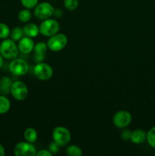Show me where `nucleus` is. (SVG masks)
Segmentation results:
<instances>
[{
	"label": "nucleus",
	"mask_w": 155,
	"mask_h": 156,
	"mask_svg": "<svg viewBox=\"0 0 155 156\" xmlns=\"http://www.w3.org/2000/svg\"><path fill=\"white\" fill-rule=\"evenodd\" d=\"M19 50L16 42L12 39L3 40L0 44V54L4 59H13L18 56Z\"/></svg>",
	"instance_id": "f257e3e1"
},
{
	"label": "nucleus",
	"mask_w": 155,
	"mask_h": 156,
	"mask_svg": "<svg viewBox=\"0 0 155 156\" xmlns=\"http://www.w3.org/2000/svg\"><path fill=\"white\" fill-rule=\"evenodd\" d=\"M53 142L57 143L60 147L65 146L71 141V133L64 126H56L52 133Z\"/></svg>",
	"instance_id": "f03ea898"
},
{
	"label": "nucleus",
	"mask_w": 155,
	"mask_h": 156,
	"mask_svg": "<svg viewBox=\"0 0 155 156\" xmlns=\"http://www.w3.org/2000/svg\"><path fill=\"white\" fill-rule=\"evenodd\" d=\"M59 27H60V25L56 19L50 18H47V19L43 20L41 24H40V34H41L44 37H50L59 32Z\"/></svg>",
	"instance_id": "7ed1b4c3"
},
{
	"label": "nucleus",
	"mask_w": 155,
	"mask_h": 156,
	"mask_svg": "<svg viewBox=\"0 0 155 156\" xmlns=\"http://www.w3.org/2000/svg\"><path fill=\"white\" fill-rule=\"evenodd\" d=\"M9 69L13 76H22L28 73L29 65L24 59L16 57L12 59L9 65Z\"/></svg>",
	"instance_id": "20e7f679"
},
{
	"label": "nucleus",
	"mask_w": 155,
	"mask_h": 156,
	"mask_svg": "<svg viewBox=\"0 0 155 156\" xmlns=\"http://www.w3.org/2000/svg\"><path fill=\"white\" fill-rule=\"evenodd\" d=\"M68 44V37L64 34L57 33L50 37L47 41V46L50 50L59 52L63 50Z\"/></svg>",
	"instance_id": "39448f33"
},
{
	"label": "nucleus",
	"mask_w": 155,
	"mask_h": 156,
	"mask_svg": "<svg viewBox=\"0 0 155 156\" xmlns=\"http://www.w3.org/2000/svg\"><path fill=\"white\" fill-rule=\"evenodd\" d=\"M33 74L40 80L47 81L53 77V69L48 63L39 62L33 68Z\"/></svg>",
	"instance_id": "423d86ee"
},
{
	"label": "nucleus",
	"mask_w": 155,
	"mask_h": 156,
	"mask_svg": "<svg viewBox=\"0 0 155 156\" xmlns=\"http://www.w3.org/2000/svg\"><path fill=\"white\" fill-rule=\"evenodd\" d=\"M13 152L15 156H35L36 149L33 143L27 141L19 142L14 147Z\"/></svg>",
	"instance_id": "0eeeda50"
},
{
	"label": "nucleus",
	"mask_w": 155,
	"mask_h": 156,
	"mask_svg": "<svg viewBox=\"0 0 155 156\" xmlns=\"http://www.w3.org/2000/svg\"><path fill=\"white\" fill-rule=\"evenodd\" d=\"M132 120V114L127 111H119L112 117V123L119 129L126 128L131 123Z\"/></svg>",
	"instance_id": "6e6552de"
},
{
	"label": "nucleus",
	"mask_w": 155,
	"mask_h": 156,
	"mask_svg": "<svg viewBox=\"0 0 155 156\" xmlns=\"http://www.w3.org/2000/svg\"><path fill=\"white\" fill-rule=\"evenodd\" d=\"M54 9L53 6L47 2L38 3L34 8V15L37 19L43 21L53 16Z\"/></svg>",
	"instance_id": "1a4fd4ad"
},
{
	"label": "nucleus",
	"mask_w": 155,
	"mask_h": 156,
	"mask_svg": "<svg viewBox=\"0 0 155 156\" xmlns=\"http://www.w3.org/2000/svg\"><path fill=\"white\" fill-rule=\"evenodd\" d=\"M10 93L17 101H24L28 95V88L26 84L21 81L12 82Z\"/></svg>",
	"instance_id": "9d476101"
},
{
	"label": "nucleus",
	"mask_w": 155,
	"mask_h": 156,
	"mask_svg": "<svg viewBox=\"0 0 155 156\" xmlns=\"http://www.w3.org/2000/svg\"><path fill=\"white\" fill-rule=\"evenodd\" d=\"M34 42L32 40V38L29 37H23L18 44V47L19 52H21L23 54H28V53H31L33 50V47H34Z\"/></svg>",
	"instance_id": "9b49d317"
},
{
	"label": "nucleus",
	"mask_w": 155,
	"mask_h": 156,
	"mask_svg": "<svg viewBox=\"0 0 155 156\" xmlns=\"http://www.w3.org/2000/svg\"><path fill=\"white\" fill-rule=\"evenodd\" d=\"M24 35L30 38L36 37L40 34V28L36 24L33 23H26L23 27Z\"/></svg>",
	"instance_id": "f8f14e48"
},
{
	"label": "nucleus",
	"mask_w": 155,
	"mask_h": 156,
	"mask_svg": "<svg viewBox=\"0 0 155 156\" xmlns=\"http://www.w3.org/2000/svg\"><path fill=\"white\" fill-rule=\"evenodd\" d=\"M147 140V133L143 129H135L132 132L130 141L134 144H141Z\"/></svg>",
	"instance_id": "ddd939ff"
},
{
	"label": "nucleus",
	"mask_w": 155,
	"mask_h": 156,
	"mask_svg": "<svg viewBox=\"0 0 155 156\" xmlns=\"http://www.w3.org/2000/svg\"><path fill=\"white\" fill-rule=\"evenodd\" d=\"M12 85V82L10 78L8 76H2L0 79V93L3 95L10 93Z\"/></svg>",
	"instance_id": "4468645a"
},
{
	"label": "nucleus",
	"mask_w": 155,
	"mask_h": 156,
	"mask_svg": "<svg viewBox=\"0 0 155 156\" xmlns=\"http://www.w3.org/2000/svg\"><path fill=\"white\" fill-rule=\"evenodd\" d=\"M24 137L26 141L28 142V143H36L38 138L37 132L34 128H27L24 132Z\"/></svg>",
	"instance_id": "2eb2a0df"
},
{
	"label": "nucleus",
	"mask_w": 155,
	"mask_h": 156,
	"mask_svg": "<svg viewBox=\"0 0 155 156\" xmlns=\"http://www.w3.org/2000/svg\"><path fill=\"white\" fill-rule=\"evenodd\" d=\"M11 102L5 95L0 94V114H5L10 110Z\"/></svg>",
	"instance_id": "dca6fc26"
},
{
	"label": "nucleus",
	"mask_w": 155,
	"mask_h": 156,
	"mask_svg": "<svg viewBox=\"0 0 155 156\" xmlns=\"http://www.w3.org/2000/svg\"><path fill=\"white\" fill-rule=\"evenodd\" d=\"M10 39H12V41H19L23 37H24V30H23V28L20 27H14L10 32Z\"/></svg>",
	"instance_id": "f3484780"
},
{
	"label": "nucleus",
	"mask_w": 155,
	"mask_h": 156,
	"mask_svg": "<svg viewBox=\"0 0 155 156\" xmlns=\"http://www.w3.org/2000/svg\"><path fill=\"white\" fill-rule=\"evenodd\" d=\"M18 17L20 21L23 23H27L31 19L32 14L28 9H24L18 12Z\"/></svg>",
	"instance_id": "a211bd4d"
},
{
	"label": "nucleus",
	"mask_w": 155,
	"mask_h": 156,
	"mask_svg": "<svg viewBox=\"0 0 155 156\" xmlns=\"http://www.w3.org/2000/svg\"><path fill=\"white\" fill-rule=\"evenodd\" d=\"M47 49H48L47 44L44 42H39L34 45L33 52H34L35 54L45 55L47 52Z\"/></svg>",
	"instance_id": "6ab92c4d"
},
{
	"label": "nucleus",
	"mask_w": 155,
	"mask_h": 156,
	"mask_svg": "<svg viewBox=\"0 0 155 156\" xmlns=\"http://www.w3.org/2000/svg\"><path fill=\"white\" fill-rule=\"evenodd\" d=\"M66 154L69 156H81L83 152L79 146L71 145L66 149Z\"/></svg>",
	"instance_id": "aec40b11"
},
{
	"label": "nucleus",
	"mask_w": 155,
	"mask_h": 156,
	"mask_svg": "<svg viewBox=\"0 0 155 156\" xmlns=\"http://www.w3.org/2000/svg\"><path fill=\"white\" fill-rule=\"evenodd\" d=\"M147 142L150 146L155 149V126L150 128L147 133Z\"/></svg>",
	"instance_id": "412c9836"
},
{
	"label": "nucleus",
	"mask_w": 155,
	"mask_h": 156,
	"mask_svg": "<svg viewBox=\"0 0 155 156\" xmlns=\"http://www.w3.org/2000/svg\"><path fill=\"white\" fill-rule=\"evenodd\" d=\"M11 30L9 26L5 23H0V39L5 40L10 35Z\"/></svg>",
	"instance_id": "4be33fe9"
},
{
	"label": "nucleus",
	"mask_w": 155,
	"mask_h": 156,
	"mask_svg": "<svg viewBox=\"0 0 155 156\" xmlns=\"http://www.w3.org/2000/svg\"><path fill=\"white\" fill-rule=\"evenodd\" d=\"M79 4L78 0H64V6L68 11H74Z\"/></svg>",
	"instance_id": "5701e85b"
},
{
	"label": "nucleus",
	"mask_w": 155,
	"mask_h": 156,
	"mask_svg": "<svg viewBox=\"0 0 155 156\" xmlns=\"http://www.w3.org/2000/svg\"><path fill=\"white\" fill-rule=\"evenodd\" d=\"M39 0H21V3L25 9H34L38 4Z\"/></svg>",
	"instance_id": "b1692460"
},
{
	"label": "nucleus",
	"mask_w": 155,
	"mask_h": 156,
	"mask_svg": "<svg viewBox=\"0 0 155 156\" xmlns=\"http://www.w3.org/2000/svg\"><path fill=\"white\" fill-rule=\"evenodd\" d=\"M132 132L129 129H126V128H124L123 130L122 131L121 133V136L123 140L125 141H130L131 136H132Z\"/></svg>",
	"instance_id": "393cba45"
},
{
	"label": "nucleus",
	"mask_w": 155,
	"mask_h": 156,
	"mask_svg": "<svg viewBox=\"0 0 155 156\" xmlns=\"http://www.w3.org/2000/svg\"><path fill=\"white\" fill-rule=\"evenodd\" d=\"M60 146L56 143L55 142H52L49 146V150L52 152V154H56L59 152V149Z\"/></svg>",
	"instance_id": "a878e982"
},
{
	"label": "nucleus",
	"mask_w": 155,
	"mask_h": 156,
	"mask_svg": "<svg viewBox=\"0 0 155 156\" xmlns=\"http://www.w3.org/2000/svg\"><path fill=\"white\" fill-rule=\"evenodd\" d=\"M52 152L50 150L46 149H41V150L36 152V156H52Z\"/></svg>",
	"instance_id": "bb28decb"
},
{
	"label": "nucleus",
	"mask_w": 155,
	"mask_h": 156,
	"mask_svg": "<svg viewBox=\"0 0 155 156\" xmlns=\"http://www.w3.org/2000/svg\"><path fill=\"white\" fill-rule=\"evenodd\" d=\"M44 59H45V55L35 54L34 53V56H33V60H34V62H36V63L43 62Z\"/></svg>",
	"instance_id": "cd10ccee"
},
{
	"label": "nucleus",
	"mask_w": 155,
	"mask_h": 156,
	"mask_svg": "<svg viewBox=\"0 0 155 156\" xmlns=\"http://www.w3.org/2000/svg\"><path fill=\"white\" fill-rule=\"evenodd\" d=\"M53 15H54L56 18H59L63 15V11L61 9H54V12H53Z\"/></svg>",
	"instance_id": "c85d7f7f"
},
{
	"label": "nucleus",
	"mask_w": 155,
	"mask_h": 156,
	"mask_svg": "<svg viewBox=\"0 0 155 156\" xmlns=\"http://www.w3.org/2000/svg\"><path fill=\"white\" fill-rule=\"evenodd\" d=\"M5 155V149L4 146L0 143V156H4Z\"/></svg>",
	"instance_id": "c756f323"
},
{
	"label": "nucleus",
	"mask_w": 155,
	"mask_h": 156,
	"mask_svg": "<svg viewBox=\"0 0 155 156\" xmlns=\"http://www.w3.org/2000/svg\"><path fill=\"white\" fill-rule=\"evenodd\" d=\"M3 63H4V58H3L2 56V55L0 54V69H1L2 67Z\"/></svg>",
	"instance_id": "7c9ffc66"
}]
</instances>
